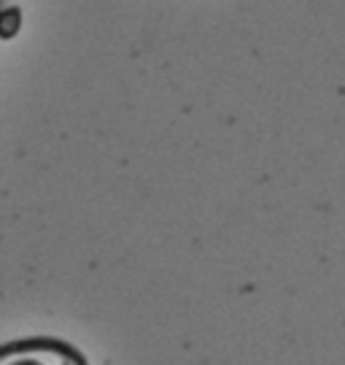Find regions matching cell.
<instances>
[{
  "label": "cell",
  "mask_w": 345,
  "mask_h": 365,
  "mask_svg": "<svg viewBox=\"0 0 345 365\" xmlns=\"http://www.w3.org/2000/svg\"><path fill=\"white\" fill-rule=\"evenodd\" d=\"M16 16H19L16 9H9V11L3 14V36H6V38H11L14 30H16V25H14V19H16Z\"/></svg>",
  "instance_id": "6da1fadb"
}]
</instances>
